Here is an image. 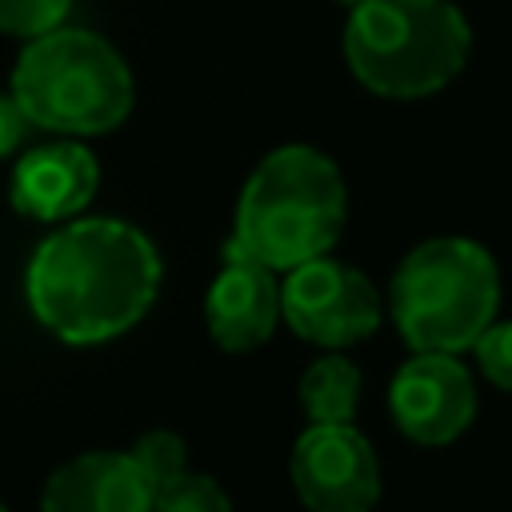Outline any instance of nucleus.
Wrapping results in <instances>:
<instances>
[{
  "mask_svg": "<svg viewBox=\"0 0 512 512\" xmlns=\"http://www.w3.org/2000/svg\"><path fill=\"white\" fill-rule=\"evenodd\" d=\"M384 312L408 352H468L500 312V264L472 236H428L392 272Z\"/></svg>",
  "mask_w": 512,
  "mask_h": 512,
  "instance_id": "nucleus-5",
  "label": "nucleus"
},
{
  "mask_svg": "<svg viewBox=\"0 0 512 512\" xmlns=\"http://www.w3.org/2000/svg\"><path fill=\"white\" fill-rule=\"evenodd\" d=\"M8 92L32 132L76 140L120 128L136 104V80L124 52L108 36L76 24L24 40Z\"/></svg>",
  "mask_w": 512,
  "mask_h": 512,
  "instance_id": "nucleus-3",
  "label": "nucleus"
},
{
  "mask_svg": "<svg viewBox=\"0 0 512 512\" xmlns=\"http://www.w3.org/2000/svg\"><path fill=\"white\" fill-rule=\"evenodd\" d=\"M336 4H344V8H356V4H360V0H336Z\"/></svg>",
  "mask_w": 512,
  "mask_h": 512,
  "instance_id": "nucleus-18",
  "label": "nucleus"
},
{
  "mask_svg": "<svg viewBox=\"0 0 512 512\" xmlns=\"http://www.w3.org/2000/svg\"><path fill=\"white\" fill-rule=\"evenodd\" d=\"M152 512H232V500L216 476L184 468L152 488Z\"/></svg>",
  "mask_w": 512,
  "mask_h": 512,
  "instance_id": "nucleus-13",
  "label": "nucleus"
},
{
  "mask_svg": "<svg viewBox=\"0 0 512 512\" xmlns=\"http://www.w3.org/2000/svg\"><path fill=\"white\" fill-rule=\"evenodd\" d=\"M96 192H100V160L76 136L24 144L12 156L8 200L20 216L36 224H64L72 216H84Z\"/></svg>",
  "mask_w": 512,
  "mask_h": 512,
  "instance_id": "nucleus-9",
  "label": "nucleus"
},
{
  "mask_svg": "<svg viewBox=\"0 0 512 512\" xmlns=\"http://www.w3.org/2000/svg\"><path fill=\"white\" fill-rule=\"evenodd\" d=\"M128 456L140 464V472L152 480V488L188 468V444L172 428H148V432H140L128 444Z\"/></svg>",
  "mask_w": 512,
  "mask_h": 512,
  "instance_id": "nucleus-14",
  "label": "nucleus"
},
{
  "mask_svg": "<svg viewBox=\"0 0 512 512\" xmlns=\"http://www.w3.org/2000/svg\"><path fill=\"white\" fill-rule=\"evenodd\" d=\"M28 132H32L28 116L20 112V104H16L12 92L4 88V92H0V164L12 160V156L28 144Z\"/></svg>",
  "mask_w": 512,
  "mask_h": 512,
  "instance_id": "nucleus-17",
  "label": "nucleus"
},
{
  "mask_svg": "<svg viewBox=\"0 0 512 512\" xmlns=\"http://www.w3.org/2000/svg\"><path fill=\"white\" fill-rule=\"evenodd\" d=\"M296 400L308 424H356L360 368L344 352H324L304 368Z\"/></svg>",
  "mask_w": 512,
  "mask_h": 512,
  "instance_id": "nucleus-12",
  "label": "nucleus"
},
{
  "mask_svg": "<svg viewBox=\"0 0 512 512\" xmlns=\"http://www.w3.org/2000/svg\"><path fill=\"white\" fill-rule=\"evenodd\" d=\"M164 260L156 240L120 216H72L32 248L24 300L60 344L92 348L132 332L156 304Z\"/></svg>",
  "mask_w": 512,
  "mask_h": 512,
  "instance_id": "nucleus-1",
  "label": "nucleus"
},
{
  "mask_svg": "<svg viewBox=\"0 0 512 512\" xmlns=\"http://www.w3.org/2000/svg\"><path fill=\"white\" fill-rule=\"evenodd\" d=\"M76 0H0V32L16 40L44 36L60 24H68Z\"/></svg>",
  "mask_w": 512,
  "mask_h": 512,
  "instance_id": "nucleus-15",
  "label": "nucleus"
},
{
  "mask_svg": "<svg viewBox=\"0 0 512 512\" xmlns=\"http://www.w3.org/2000/svg\"><path fill=\"white\" fill-rule=\"evenodd\" d=\"M476 376L456 352H412L388 380V416L404 440L444 448L476 420Z\"/></svg>",
  "mask_w": 512,
  "mask_h": 512,
  "instance_id": "nucleus-8",
  "label": "nucleus"
},
{
  "mask_svg": "<svg viewBox=\"0 0 512 512\" xmlns=\"http://www.w3.org/2000/svg\"><path fill=\"white\" fill-rule=\"evenodd\" d=\"M40 512H152V480L128 448H88L52 468Z\"/></svg>",
  "mask_w": 512,
  "mask_h": 512,
  "instance_id": "nucleus-11",
  "label": "nucleus"
},
{
  "mask_svg": "<svg viewBox=\"0 0 512 512\" xmlns=\"http://www.w3.org/2000/svg\"><path fill=\"white\" fill-rule=\"evenodd\" d=\"M288 480L308 512H372L384 492L380 456L356 424H308L292 444Z\"/></svg>",
  "mask_w": 512,
  "mask_h": 512,
  "instance_id": "nucleus-7",
  "label": "nucleus"
},
{
  "mask_svg": "<svg viewBox=\"0 0 512 512\" xmlns=\"http://www.w3.org/2000/svg\"><path fill=\"white\" fill-rule=\"evenodd\" d=\"M280 320L324 352L364 344L384 324L380 288L348 260L324 252L280 272Z\"/></svg>",
  "mask_w": 512,
  "mask_h": 512,
  "instance_id": "nucleus-6",
  "label": "nucleus"
},
{
  "mask_svg": "<svg viewBox=\"0 0 512 512\" xmlns=\"http://www.w3.org/2000/svg\"><path fill=\"white\" fill-rule=\"evenodd\" d=\"M344 64L384 100L448 88L472 52V24L452 0H360L344 20Z\"/></svg>",
  "mask_w": 512,
  "mask_h": 512,
  "instance_id": "nucleus-4",
  "label": "nucleus"
},
{
  "mask_svg": "<svg viewBox=\"0 0 512 512\" xmlns=\"http://www.w3.org/2000/svg\"><path fill=\"white\" fill-rule=\"evenodd\" d=\"M204 324L220 352H256L280 320V272L240 252H224L220 272L204 292Z\"/></svg>",
  "mask_w": 512,
  "mask_h": 512,
  "instance_id": "nucleus-10",
  "label": "nucleus"
},
{
  "mask_svg": "<svg viewBox=\"0 0 512 512\" xmlns=\"http://www.w3.org/2000/svg\"><path fill=\"white\" fill-rule=\"evenodd\" d=\"M344 220L348 184L340 164L316 144H280L248 172L224 252H240L272 272H288L332 252Z\"/></svg>",
  "mask_w": 512,
  "mask_h": 512,
  "instance_id": "nucleus-2",
  "label": "nucleus"
},
{
  "mask_svg": "<svg viewBox=\"0 0 512 512\" xmlns=\"http://www.w3.org/2000/svg\"><path fill=\"white\" fill-rule=\"evenodd\" d=\"M0 512H8V508H4V504H0Z\"/></svg>",
  "mask_w": 512,
  "mask_h": 512,
  "instance_id": "nucleus-19",
  "label": "nucleus"
},
{
  "mask_svg": "<svg viewBox=\"0 0 512 512\" xmlns=\"http://www.w3.org/2000/svg\"><path fill=\"white\" fill-rule=\"evenodd\" d=\"M468 352L492 388L512 392V320H492Z\"/></svg>",
  "mask_w": 512,
  "mask_h": 512,
  "instance_id": "nucleus-16",
  "label": "nucleus"
}]
</instances>
